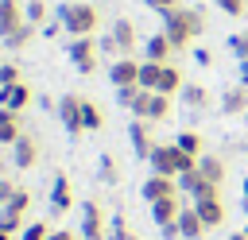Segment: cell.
Here are the masks:
<instances>
[{
    "mask_svg": "<svg viewBox=\"0 0 248 240\" xmlns=\"http://www.w3.org/2000/svg\"><path fill=\"white\" fill-rule=\"evenodd\" d=\"M81 124H85V132H101V128H105V112H101L93 101H85V105H81Z\"/></svg>",
    "mask_w": 248,
    "mask_h": 240,
    "instance_id": "24",
    "label": "cell"
},
{
    "mask_svg": "<svg viewBox=\"0 0 248 240\" xmlns=\"http://www.w3.org/2000/svg\"><path fill=\"white\" fill-rule=\"evenodd\" d=\"M170 50H174V46H170V39H167L163 31H159V35H151V39L143 43V58H147V62H167V58H170Z\"/></svg>",
    "mask_w": 248,
    "mask_h": 240,
    "instance_id": "19",
    "label": "cell"
},
{
    "mask_svg": "<svg viewBox=\"0 0 248 240\" xmlns=\"http://www.w3.org/2000/svg\"><path fill=\"white\" fill-rule=\"evenodd\" d=\"M159 232H163V240H174V236H182V232H178V221H170V225H159Z\"/></svg>",
    "mask_w": 248,
    "mask_h": 240,
    "instance_id": "39",
    "label": "cell"
},
{
    "mask_svg": "<svg viewBox=\"0 0 248 240\" xmlns=\"http://www.w3.org/2000/svg\"><path fill=\"white\" fill-rule=\"evenodd\" d=\"M70 205H74V186H70L66 174H54V182H50V213H66Z\"/></svg>",
    "mask_w": 248,
    "mask_h": 240,
    "instance_id": "11",
    "label": "cell"
},
{
    "mask_svg": "<svg viewBox=\"0 0 248 240\" xmlns=\"http://www.w3.org/2000/svg\"><path fill=\"white\" fill-rule=\"evenodd\" d=\"M35 31H39V27H31V23H23V27H16V31H12L8 39H0V43H4L8 50H23V46H27L31 39H35Z\"/></svg>",
    "mask_w": 248,
    "mask_h": 240,
    "instance_id": "22",
    "label": "cell"
},
{
    "mask_svg": "<svg viewBox=\"0 0 248 240\" xmlns=\"http://www.w3.org/2000/svg\"><path fill=\"white\" fill-rule=\"evenodd\" d=\"M108 240H136V232L128 228L124 217H112V221H108Z\"/></svg>",
    "mask_w": 248,
    "mask_h": 240,
    "instance_id": "32",
    "label": "cell"
},
{
    "mask_svg": "<svg viewBox=\"0 0 248 240\" xmlns=\"http://www.w3.org/2000/svg\"><path fill=\"white\" fill-rule=\"evenodd\" d=\"M229 240H248V232H232V236H229Z\"/></svg>",
    "mask_w": 248,
    "mask_h": 240,
    "instance_id": "43",
    "label": "cell"
},
{
    "mask_svg": "<svg viewBox=\"0 0 248 240\" xmlns=\"http://www.w3.org/2000/svg\"><path fill=\"white\" fill-rule=\"evenodd\" d=\"M128 139H132L136 159H151V151H155V139H151V120H132Z\"/></svg>",
    "mask_w": 248,
    "mask_h": 240,
    "instance_id": "9",
    "label": "cell"
},
{
    "mask_svg": "<svg viewBox=\"0 0 248 240\" xmlns=\"http://www.w3.org/2000/svg\"><path fill=\"white\" fill-rule=\"evenodd\" d=\"M244 201H248V178H244Z\"/></svg>",
    "mask_w": 248,
    "mask_h": 240,
    "instance_id": "45",
    "label": "cell"
},
{
    "mask_svg": "<svg viewBox=\"0 0 248 240\" xmlns=\"http://www.w3.org/2000/svg\"><path fill=\"white\" fill-rule=\"evenodd\" d=\"M16 81H19V66L16 62H4L0 66V85H16Z\"/></svg>",
    "mask_w": 248,
    "mask_h": 240,
    "instance_id": "36",
    "label": "cell"
},
{
    "mask_svg": "<svg viewBox=\"0 0 248 240\" xmlns=\"http://www.w3.org/2000/svg\"><path fill=\"white\" fill-rule=\"evenodd\" d=\"M12 163H16V170H31V166L39 163V143H35L27 132L12 143Z\"/></svg>",
    "mask_w": 248,
    "mask_h": 240,
    "instance_id": "10",
    "label": "cell"
},
{
    "mask_svg": "<svg viewBox=\"0 0 248 240\" xmlns=\"http://www.w3.org/2000/svg\"><path fill=\"white\" fill-rule=\"evenodd\" d=\"M0 209H4V194H0Z\"/></svg>",
    "mask_w": 248,
    "mask_h": 240,
    "instance_id": "46",
    "label": "cell"
},
{
    "mask_svg": "<svg viewBox=\"0 0 248 240\" xmlns=\"http://www.w3.org/2000/svg\"><path fill=\"white\" fill-rule=\"evenodd\" d=\"M108 35H112V43L120 46V54H132V46H136V23H132V19H124V15L112 19V31H108Z\"/></svg>",
    "mask_w": 248,
    "mask_h": 240,
    "instance_id": "15",
    "label": "cell"
},
{
    "mask_svg": "<svg viewBox=\"0 0 248 240\" xmlns=\"http://www.w3.org/2000/svg\"><path fill=\"white\" fill-rule=\"evenodd\" d=\"M174 143H178L186 155H194V159H198V155H205V151H202V135H198V132H178V135H174Z\"/></svg>",
    "mask_w": 248,
    "mask_h": 240,
    "instance_id": "25",
    "label": "cell"
},
{
    "mask_svg": "<svg viewBox=\"0 0 248 240\" xmlns=\"http://www.w3.org/2000/svg\"><path fill=\"white\" fill-rule=\"evenodd\" d=\"M178 213H182V201H178V197L151 201V221H155V225H170V221H178Z\"/></svg>",
    "mask_w": 248,
    "mask_h": 240,
    "instance_id": "17",
    "label": "cell"
},
{
    "mask_svg": "<svg viewBox=\"0 0 248 240\" xmlns=\"http://www.w3.org/2000/svg\"><path fill=\"white\" fill-rule=\"evenodd\" d=\"M143 4H147L151 12H159V15H163V12H170V8H182V0H143Z\"/></svg>",
    "mask_w": 248,
    "mask_h": 240,
    "instance_id": "37",
    "label": "cell"
},
{
    "mask_svg": "<svg viewBox=\"0 0 248 240\" xmlns=\"http://www.w3.org/2000/svg\"><path fill=\"white\" fill-rule=\"evenodd\" d=\"M202 31H205V12L202 8H170V12H163V35L170 39L174 50H186Z\"/></svg>",
    "mask_w": 248,
    "mask_h": 240,
    "instance_id": "1",
    "label": "cell"
},
{
    "mask_svg": "<svg viewBox=\"0 0 248 240\" xmlns=\"http://www.w3.org/2000/svg\"><path fill=\"white\" fill-rule=\"evenodd\" d=\"M244 213H248V201H244Z\"/></svg>",
    "mask_w": 248,
    "mask_h": 240,
    "instance_id": "47",
    "label": "cell"
},
{
    "mask_svg": "<svg viewBox=\"0 0 248 240\" xmlns=\"http://www.w3.org/2000/svg\"><path fill=\"white\" fill-rule=\"evenodd\" d=\"M140 194H143V201L151 205V201H163V197H178L182 190H178V178H167V174H151V178H143Z\"/></svg>",
    "mask_w": 248,
    "mask_h": 240,
    "instance_id": "7",
    "label": "cell"
},
{
    "mask_svg": "<svg viewBox=\"0 0 248 240\" xmlns=\"http://www.w3.org/2000/svg\"><path fill=\"white\" fill-rule=\"evenodd\" d=\"M0 240H12V232H4V228H0Z\"/></svg>",
    "mask_w": 248,
    "mask_h": 240,
    "instance_id": "44",
    "label": "cell"
},
{
    "mask_svg": "<svg viewBox=\"0 0 248 240\" xmlns=\"http://www.w3.org/2000/svg\"><path fill=\"white\" fill-rule=\"evenodd\" d=\"M240 85L248 89V62H240Z\"/></svg>",
    "mask_w": 248,
    "mask_h": 240,
    "instance_id": "42",
    "label": "cell"
},
{
    "mask_svg": "<svg viewBox=\"0 0 248 240\" xmlns=\"http://www.w3.org/2000/svg\"><path fill=\"white\" fill-rule=\"evenodd\" d=\"M19 135H23V128H19V112H12V108H0V147H4V143L12 147Z\"/></svg>",
    "mask_w": 248,
    "mask_h": 240,
    "instance_id": "18",
    "label": "cell"
},
{
    "mask_svg": "<svg viewBox=\"0 0 248 240\" xmlns=\"http://www.w3.org/2000/svg\"><path fill=\"white\" fill-rule=\"evenodd\" d=\"M19 240H50V225L46 221H31V225H23Z\"/></svg>",
    "mask_w": 248,
    "mask_h": 240,
    "instance_id": "30",
    "label": "cell"
},
{
    "mask_svg": "<svg viewBox=\"0 0 248 240\" xmlns=\"http://www.w3.org/2000/svg\"><path fill=\"white\" fill-rule=\"evenodd\" d=\"M229 50H232L240 62H248V31H240V35H229Z\"/></svg>",
    "mask_w": 248,
    "mask_h": 240,
    "instance_id": "34",
    "label": "cell"
},
{
    "mask_svg": "<svg viewBox=\"0 0 248 240\" xmlns=\"http://www.w3.org/2000/svg\"><path fill=\"white\" fill-rule=\"evenodd\" d=\"M244 116H248V112H244Z\"/></svg>",
    "mask_w": 248,
    "mask_h": 240,
    "instance_id": "48",
    "label": "cell"
},
{
    "mask_svg": "<svg viewBox=\"0 0 248 240\" xmlns=\"http://www.w3.org/2000/svg\"><path fill=\"white\" fill-rule=\"evenodd\" d=\"M182 101H186L190 108H205V105H209V93H205L202 85H182Z\"/></svg>",
    "mask_w": 248,
    "mask_h": 240,
    "instance_id": "27",
    "label": "cell"
},
{
    "mask_svg": "<svg viewBox=\"0 0 248 240\" xmlns=\"http://www.w3.org/2000/svg\"><path fill=\"white\" fill-rule=\"evenodd\" d=\"M97 178H101L105 186H116L120 170H116V159H112V155H101V163H97Z\"/></svg>",
    "mask_w": 248,
    "mask_h": 240,
    "instance_id": "26",
    "label": "cell"
},
{
    "mask_svg": "<svg viewBox=\"0 0 248 240\" xmlns=\"http://www.w3.org/2000/svg\"><path fill=\"white\" fill-rule=\"evenodd\" d=\"M159 93H167V97H174V93H182V74L167 62L163 66V77H159Z\"/></svg>",
    "mask_w": 248,
    "mask_h": 240,
    "instance_id": "23",
    "label": "cell"
},
{
    "mask_svg": "<svg viewBox=\"0 0 248 240\" xmlns=\"http://www.w3.org/2000/svg\"><path fill=\"white\" fill-rule=\"evenodd\" d=\"M140 93H143L140 85H120V89H116V105H120V108H132Z\"/></svg>",
    "mask_w": 248,
    "mask_h": 240,
    "instance_id": "33",
    "label": "cell"
},
{
    "mask_svg": "<svg viewBox=\"0 0 248 240\" xmlns=\"http://www.w3.org/2000/svg\"><path fill=\"white\" fill-rule=\"evenodd\" d=\"M178 232H182V240H202V236H205V221L198 217L194 205H182V213H178Z\"/></svg>",
    "mask_w": 248,
    "mask_h": 240,
    "instance_id": "13",
    "label": "cell"
},
{
    "mask_svg": "<svg viewBox=\"0 0 248 240\" xmlns=\"http://www.w3.org/2000/svg\"><path fill=\"white\" fill-rule=\"evenodd\" d=\"M23 213H12V209H0V228L4 232H23Z\"/></svg>",
    "mask_w": 248,
    "mask_h": 240,
    "instance_id": "31",
    "label": "cell"
},
{
    "mask_svg": "<svg viewBox=\"0 0 248 240\" xmlns=\"http://www.w3.org/2000/svg\"><path fill=\"white\" fill-rule=\"evenodd\" d=\"M213 4H217L225 15H244V12H248V0H213Z\"/></svg>",
    "mask_w": 248,
    "mask_h": 240,
    "instance_id": "35",
    "label": "cell"
},
{
    "mask_svg": "<svg viewBox=\"0 0 248 240\" xmlns=\"http://www.w3.org/2000/svg\"><path fill=\"white\" fill-rule=\"evenodd\" d=\"M108 81L120 89V85H140V62L136 58H128V54H120L112 66H108Z\"/></svg>",
    "mask_w": 248,
    "mask_h": 240,
    "instance_id": "8",
    "label": "cell"
},
{
    "mask_svg": "<svg viewBox=\"0 0 248 240\" xmlns=\"http://www.w3.org/2000/svg\"><path fill=\"white\" fill-rule=\"evenodd\" d=\"M66 54H70V62H74L78 74L89 77V74L97 70V43H93V35H78V39H70Z\"/></svg>",
    "mask_w": 248,
    "mask_h": 240,
    "instance_id": "4",
    "label": "cell"
},
{
    "mask_svg": "<svg viewBox=\"0 0 248 240\" xmlns=\"http://www.w3.org/2000/svg\"><path fill=\"white\" fill-rule=\"evenodd\" d=\"M163 66L167 62H140V89H147V93H159V77H163Z\"/></svg>",
    "mask_w": 248,
    "mask_h": 240,
    "instance_id": "20",
    "label": "cell"
},
{
    "mask_svg": "<svg viewBox=\"0 0 248 240\" xmlns=\"http://www.w3.org/2000/svg\"><path fill=\"white\" fill-rule=\"evenodd\" d=\"M27 19H23V8H19V0H0V39H8L16 27H23Z\"/></svg>",
    "mask_w": 248,
    "mask_h": 240,
    "instance_id": "14",
    "label": "cell"
},
{
    "mask_svg": "<svg viewBox=\"0 0 248 240\" xmlns=\"http://www.w3.org/2000/svg\"><path fill=\"white\" fill-rule=\"evenodd\" d=\"M23 19H27L31 27H43V23H46V4H43V0H31V4L23 8Z\"/></svg>",
    "mask_w": 248,
    "mask_h": 240,
    "instance_id": "28",
    "label": "cell"
},
{
    "mask_svg": "<svg viewBox=\"0 0 248 240\" xmlns=\"http://www.w3.org/2000/svg\"><path fill=\"white\" fill-rule=\"evenodd\" d=\"M54 15L62 19V27H66L74 39H78V35H93V27H97V8H93L89 0H81V4H62Z\"/></svg>",
    "mask_w": 248,
    "mask_h": 240,
    "instance_id": "2",
    "label": "cell"
},
{
    "mask_svg": "<svg viewBox=\"0 0 248 240\" xmlns=\"http://www.w3.org/2000/svg\"><path fill=\"white\" fill-rule=\"evenodd\" d=\"M221 112H225V116H240V112H248V89H244V85L225 89V93H221Z\"/></svg>",
    "mask_w": 248,
    "mask_h": 240,
    "instance_id": "16",
    "label": "cell"
},
{
    "mask_svg": "<svg viewBox=\"0 0 248 240\" xmlns=\"http://www.w3.org/2000/svg\"><path fill=\"white\" fill-rule=\"evenodd\" d=\"M81 105H85V97H78V93H62V101H58V120H62V128L70 132V135H81L85 132V124H81Z\"/></svg>",
    "mask_w": 248,
    "mask_h": 240,
    "instance_id": "6",
    "label": "cell"
},
{
    "mask_svg": "<svg viewBox=\"0 0 248 240\" xmlns=\"http://www.w3.org/2000/svg\"><path fill=\"white\" fill-rule=\"evenodd\" d=\"M39 31H43V39H54V35H58V31H62V19H58V15H54V19H46V23H43V27H39Z\"/></svg>",
    "mask_w": 248,
    "mask_h": 240,
    "instance_id": "38",
    "label": "cell"
},
{
    "mask_svg": "<svg viewBox=\"0 0 248 240\" xmlns=\"http://www.w3.org/2000/svg\"><path fill=\"white\" fill-rule=\"evenodd\" d=\"M194 58H198V66H209V62H213V54H209L205 46H198V50H194Z\"/></svg>",
    "mask_w": 248,
    "mask_h": 240,
    "instance_id": "40",
    "label": "cell"
},
{
    "mask_svg": "<svg viewBox=\"0 0 248 240\" xmlns=\"http://www.w3.org/2000/svg\"><path fill=\"white\" fill-rule=\"evenodd\" d=\"M50 240H78L70 228H50Z\"/></svg>",
    "mask_w": 248,
    "mask_h": 240,
    "instance_id": "41",
    "label": "cell"
},
{
    "mask_svg": "<svg viewBox=\"0 0 248 240\" xmlns=\"http://www.w3.org/2000/svg\"><path fill=\"white\" fill-rule=\"evenodd\" d=\"M198 170H202V178L213 182V186L225 182V163H221L217 155H198Z\"/></svg>",
    "mask_w": 248,
    "mask_h": 240,
    "instance_id": "21",
    "label": "cell"
},
{
    "mask_svg": "<svg viewBox=\"0 0 248 240\" xmlns=\"http://www.w3.org/2000/svg\"><path fill=\"white\" fill-rule=\"evenodd\" d=\"M81 240H108V221L97 201H81Z\"/></svg>",
    "mask_w": 248,
    "mask_h": 240,
    "instance_id": "5",
    "label": "cell"
},
{
    "mask_svg": "<svg viewBox=\"0 0 248 240\" xmlns=\"http://www.w3.org/2000/svg\"><path fill=\"white\" fill-rule=\"evenodd\" d=\"M4 209H12V213H27V209H31V194H27L23 186H16V194L4 201Z\"/></svg>",
    "mask_w": 248,
    "mask_h": 240,
    "instance_id": "29",
    "label": "cell"
},
{
    "mask_svg": "<svg viewBox=\"0 0 248 240\" xmlns=\"http://www.w3.org/2000/svg\"><path fill=\"white\" fill-rule=\"evenodd\" d=\"M194 209H198V217L205 221V228H217V225H225V201H221V194L217 197H202V201H190Z\"/></svg>",
    "mask_w": 248,
    "mask_h": 240,
    "instance_id": "12",
    "label": "cell"
},
{
    "mask_svg": "<svg viewBox=\"0 0 248 240\" xmlns=\"http://www.w3.org/2000/svg\"><path fill=\"white\" fill-rule=\"evenodd\" d=\"M128 112H132L136 120H151V124H159V120L170 116V97H167V93H147V89H143Z\"/></svg>",
    "mask_w": 248,
    "mask_h": 240,
    "instance_id": "3",
    "label": "cell"
}]
</instances>
